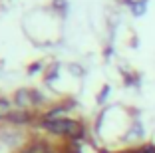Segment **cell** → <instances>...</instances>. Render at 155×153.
Masks as SVG:
<instances>
[{"label": "cell", "mask_w": 155, "mask_h": 153, "mask_svg": "<svg viewBox=\"0 0 155 153\" xmlns=\"http://www.w3.org/2000/svg\"><path fill=\"white\" fill-rule=\"evenodd\" d=\"M44 125L52 131V133H62V135H72V137H84V127L74 119H66V117H56V119H48Z\"/></svg>", "instance_id": "cell-1"}, {"label": "cell", "mask_w": 155, "mask_h": 153, "mask_svg": "<svg viewBox=\"0 0 155 153\" xmlns=\"http://www.w3.org/2000/svg\"><path fill=\"white\" fill-rule=\"evenodd\" d=\"M34 99H40V95L34 94V91L20 90L18 94H16V101H18L20 105H30V104H34Z\"/></svg>", "instance_id": "cell-2"}, {"label": "cell", "mask_w": 155, "mask_h": 153, "mask_svg": "<svg viewBox=\"0 0 155 153\" xmlns=\"http://www.w3.org/2000/svg\"><path fill=\"white\" fill-rule=\"evenodd\" d=\"M8 119L12 123H26L28 119H30V113H26V111H14V113H10V115H8Z\"/></svg>", "instance_id": "cell-3"}, {"label": "cell", "mask_w": 155, "mask_h": 153, "mask_svg": "<svg viewBox=\"0 0 155 153\" xmlns=\"http://www.w3.org/2000/svg\"><path fill=\"white\" fill-rule=\"evenodd\" d=\"M131 6H133V14H143L145 12V0H139V2H131Z\"/></svg>", "instance_id": "cell-4"}, {"label": "cell", "mask_w": 155, "mask_h": 153, "mask_svg": "<svg viewBox=\"0 0 155 153\" xmlns=\"http://www.w3.org/2000/svg\"><path fill=\"white\" fill-rule=\"evenodd\" d=\"M2 115H10V104H8V99H0V117Z\"/></svg>", "instance_id": "cell-5"}, {"label": "cell", "mask_w": 155, "mask_h": 153, "mask_svg": "<svg viewBox=\"0 0 155 153\" xmlns=\"http://www.w3.org/2000/svg\"><path fill=\"white\" fill-rule=\"evenodd\" d=\"M107 94H110V88L105 86V88H104V91H101V95H100V101H104V99H105V95H107Z\"/></svg>", "instance_id": "cell-6"}, {"label": "cell", "mask_w": 155, "mask_h": 153, "mask_svg": "<svg viewBox=\"0 0 155 153\" xmlns=\"http://www.w3.org/2000/svg\"><path fill=\"white\" fill-rule=\"evenodd\" d=\"M131 153H139V149H135V151H131Z\"/></svg>", "instance_id": "cell-7"}]
</instances>
